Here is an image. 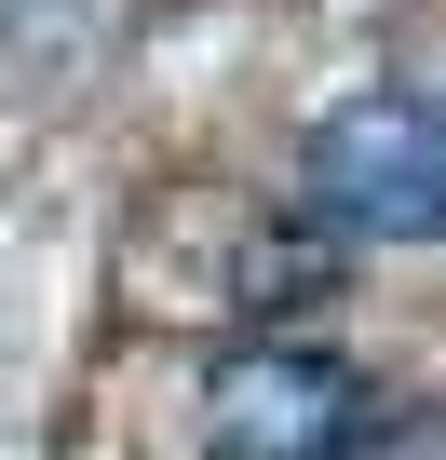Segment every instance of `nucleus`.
Returning <instances> with one entry per match:
<instances>
[{"label": "nucleus", "instance_id": "obj_2", "mask_svg": "<svg viewBox=\"0 0 446 460\" xmlns=\"http://www.w3.org/2000/svg\"><path fill=\"white\" fill-rule=\"evenodd\" d=\"M365 420L352 366L338 352H298V339H258L203 379V447L216 460H338V433Z\"/></svg>", "mask_w": 446, "mask_h": 460}, {"label": "nucleus", "instance_id": "obj_1", "mask_svg": "<svg viewBox=\"0 0 446 460\" xmlns=\"http://www.w3.org/2000/svg\"><path fill=\"white\" fill-rule=\"evenodd\" d=\"M298 190L352 244H433L446 230V109L433 95H338L298 149Z\"/></svg>", "mask_w": 446, "mask_h": 460}, {"label": "nucleus", "instance_id": "obj_3", "mask_svg": "<svg viewBox=\"0 0 446 460\" xmlns=\"http://www.w3.org/2000/svg\"><path fill=\"white\" fill-rule=\"evenodd\" d=\"M338 460H446V406H365L338 433Z\"/></svg>", "mask_w": 446, "mask_h": 460}]
</instances>
